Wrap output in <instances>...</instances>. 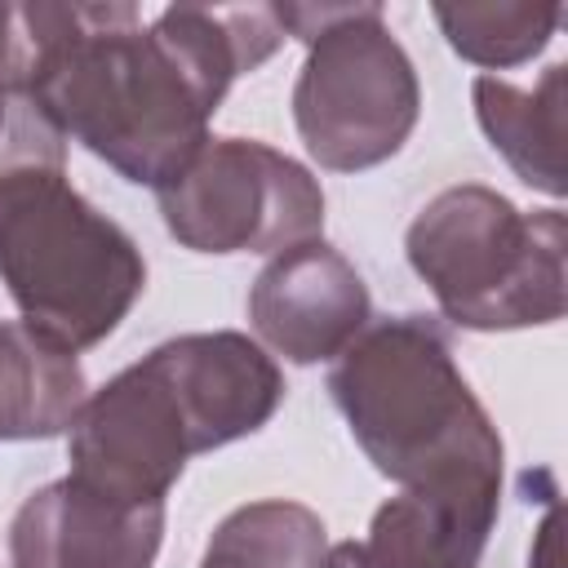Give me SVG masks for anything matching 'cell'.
Instances as JSON below:
<instances>
[{
  "label": "cell",
  "mask_w": 568,
  "mask_h": 568,
  "mask_svg": "<svg viewBox=\"0 0 568 568\" xmlns=\"http://www.w3.org/2000/svg\"><path fill=\"white\" fill-rule=\"evenodd\" d=\"M18 9L36 111L138 186H164L209 142L235 75L284 44L271 4H169L151 22L124 0Z\"/></svg>",
  "instance_id": "cell-1"
},
{
  "label": "cell",
  "mask_w": 568,
  "mask_h": 568,
  "mask_svg": "<svg viewBox=\"0 0 568 568\" xmlns=\"http://www.w3.org/2000/svg\"><path fill=\"white\" fill-rule=\"evenodd\" d=\"M328 395L399 488H501V435L457 368L439 315H386L333 359Z\"/></svg>",
  "instance_id": "cell-2"
},
{
  "label": "cell",
  "mask_w": 568,
  "mask_h": 568,
  "mask_svg": "<svg viewBox=\"0 0 568 568\" xmlns=\"http://www.w3.org/2000/svg\"><path fill=\"white\" fill-rule=\"evenodd\" d=\"M0 284L22 324L71 351L106 342L142 297V248L71 186L67 151L0 164Z\"/></svg>",
  "instance_id": "cell-3"
},
{
  "label": "cell",
  "mask_w": 568,
  "mask_h": 568,
  "mask_svg": "<svg viewBox=\"0 0 568 568\" xmlns=\"http://www.w3.org/2000/svg\"><path fill=\"white\" fill-rule=\"evenodd\" d=\"M404 253L457 328L510 333L564 320L568 222L559 209L524 213L493 186H444L413 217Z\"/></svg>",
  "instance_id": "cell-4"
},
{
  "label": "cell",
  "mask_w": 568,
  "mask_h": 568,
  "mask_svg": "<svg viewBox=\"0 0 568 568\" xmlns=\"http://www.w3.org/2000/svg\"><path fill=\"white\" fill-rule=\"evenodd\" d=\"M284 36L306 44L293 84V124L328 173L386 164L422 115L417 67L382 4H271Z\"/></svg>",
  "instance_id": "cell-5"
},
{
  "label": "cell",
  "mask_w": 568,
  "mask_h": 568,
  "mask_svg": "<svg viewBox=\"0 0 568 568\" xmlns=\"http://www.w3.org/2000/svg\"><path fill=\"white\" fill-rule=\"evenodd\" d=\"M169 235L191 253H284L324 231L320 178L257 138H209L155 186Z\"/></svg>",
  "instance_id": "cell-6"
},
{
  "label": "cell",
  "mask_w": 568,
  "mask_h": 568,
  "mask_svg": "<svg viewBox=\"0 0 568 568\" xmlns=\"http://www.w3.org/2000/svg\"><path fill=\"white\" fill-rule=\"evenodd\" d=\"M195 453L191 422L151 355L93 390L67 430L71 479L120 506H164Z\"/></svg>",
  "instance_id": "cell-7"
},
{
  "label": "cell",
  "mask_w": 568,
  "mask_h": 568,
  "mask_svg": "<svg viewBox=\"0 0 568 568\" xmlns=\"http://www.w3.org/2000/svg\"><path fill=\"white\" fill-rule=\"evenodd\" d=\"M373 320L364 275L324 240L275 253L248 288L253 333L288 364L337 359Z\"/></svg>",
  "instance_id": "cell-8"
},
{
  "label": "cell",
  "mask_w": 568,
  "mask_h": 568,
  "mask_svg": "<svg viewBox=\"0 0 568 568\" xmlns=\"http://www.w3.org/2000/svg\"><path fill=\"white\" fill-rule=\"evenodd\" d=\"M146 355L173 386L200 453L257 435L284 399L280 364L266 355L262 342L235 328L182 333Z\"/></svg>",
  "instance_id": "cell-9"
},
{
  "label": "cell",
  "mask_w": 568,
  "mask_h": 568,
  "mask_svg": "<svg viewBox=\"0 0 568 568\" xmlns=\"http://www.w3.org/2000/svg\"><path fill=\"white\" fill-rule=\"evenodd\" d=\"M164 506H120L84 484L36 488L9 524L13 568H155Z\"/></svg>",
  "instance_id": "cell-10"
},
{
  "label": "cell",
  "mask_w": 568,
  "mask_h": 568,
  "mask_svg": "<svg viewBox=\"0 0 568 568\" xmlns=\"http://www.w3.org/2000/svg\"><path fill=\"white\" fill-rule=\"evenodd\" d=\"M501 488H404L382 501L364 541H337L320 568H479Z\"/></svg>",
  "instance_id": "cell-11"
},
{
  "label": "cell",
  "mask_w": 568,
  "mask_h": 568,
  "mask_svg": "<svg viewBox=\"0 0 568 568\" xmlns=\"http://www.w3.org/2000/svg\"><path fill=\"white\" fill-rule=\"evenodd\" d=\"M568 89V67L550 62L532 89H519L501 75H475L470 98H475V120L493 151L515 169V178L550 200L568 195V173H564V98Z\"/></svg>",
  "instance_id": "cell-12"
},
{
  "label": "cell",
  "mask_w": 568,
  "mask_h": 568,
  "mask_svg": "<svg viewBox=\"0 0 568 568\" xmlns=\"http://www.w3.org/2000/svg\"><path fill=\"white\" fill-rule=\"evenodd\" d=\"M89 399L80 355L22 320H0V444L67 435Z\"/></svg>",
  "instance_id": "cell-13"
},
{
  "label": "cell",
  "mask_w": 568,
  "mask_h": 568,
  "mask_svg": "<svg viewBox=\"0 0 568 568\" xmlns=\"http://www.w3.org/2000/svg\"><path fill=\"white\" fill-rule=\"evenodd\" d=\"M328 550L324 519L284 497L235 506L209 537L200 568H320Z\"/></svg>",
  "instance_id": "cell-14"
},
{
  "label": "cell",
  "mask_w": 568,
  "mask_h": 568,
  "mask_svg": "<svg viewBox=\"0 0 568 568\" xmlns=\"http://www.w3.org/2000/svg\"><path fill=\"white\" fill-rule=\"evenodd\" d=\"M453 53H462L475 67L510 71L532 62L550 36L559 31L564 9L559 4H515V0H488V4H435L430 9Z\"/></svg>",
  "instance_id": "cell-15"
}]
</instances>
